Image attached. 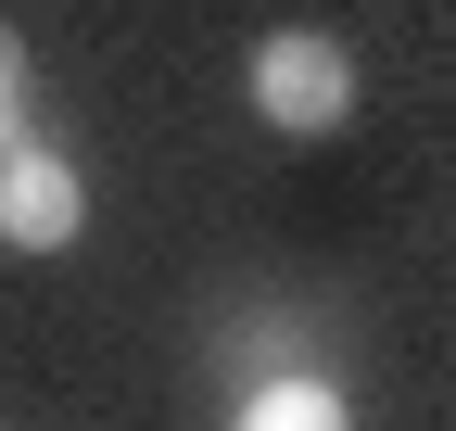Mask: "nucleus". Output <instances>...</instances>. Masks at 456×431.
Returning a JSON list of instances; mask_svg holds the SVG:
<instances>
[{
  "mask_svg": "<svg viewBox=\"0 0 456 431\" xmlns=\"http://www.w3.org/2000/svg\"><path fill=\"white\" fill-rule=\"evenodd\" d=\"M241 89H254V115H266L279 140H330V127H355L368 64H355V51H342L330 26H279V38H254Z\"/></svg>",
  "mask_w": 456,
  "mask_h": 431,
  "instance_id": "obj_1",
  "label": "nucleus"
},
{
  "mask_svg": "<svg viewBox=\"0 0 456 431\" xmlns=\"http://www.w3.org/2000/svg\"><path fill=\"white\" fill-rule=\"evenodd\" d=\"M77 229H89V178H77V152L13 140V152H0V254H77Z\"/></svg>",
  "mask_w": 456,
  "mask_h": 431,
  "instance_id": "obj_2",
  "label": "nucleus"
},
{
  "mask_svg": "<svg viewBox=\"0 0 456 431\" xmlns=\"http://www.w3.org/2000/svg\"><path fill=\"white\" fill-rule=\"evenodd\" d=\"M228 431H355V406H342L317 368H279V381H241Z\"/></svg>",
  "mask_w": 456,
  "mask_h": 431,
  "instance_id": "obj_3",
  "label": "nucleus"
},
{
  "mask_svg": "<svg viewBox=\"0 0 456 431\" xmlns=\"http://www.w3.org/2000/svg\"><path fill=\"white\" fill-rule=\"evenodd\" d=\"M228 368H241V381H279V368H305V343H292V330H241Z\"/></svg>",
  "mask_w": 456,
  "mask_h": 431,
  "instance_id": "obj_4",
  "label": "nucleus"
},
{
  "mask_svg": "<svg viewBox=\"0 0 456 431\" xmlns=\"http://www.w3.org/2000/svg\"><path fill=\"white\" fill-rule=\"evenodd\" d=\"M13 140H26V38L0 26V152H13Z\"/></svg>",
  "mask_w": 456,
  "mask_h": 431,
  "instance_id": "obj_5",
  "label": "nucleus"
}]
</instances>
